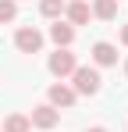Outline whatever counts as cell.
Returning a JSON list of instances; mask_svg holds the SVG:
<instances>
[{
  "label": "cell",
  "mask_w": 128,
  "mask_h": 132,
  "mask_svg": "<svg viewBox=\"0 0 128 132\" xmlns=\"http://www.w3.org/2000/svg\"><path fill=\"white\" fill-rule=\"evenodd\" d=\"M121 43L128 46V25H121Z\"/></svg>",
  "instance_id": "13"
},
{
  "label": "cell",
  "mask_w": 128,
  "mask_h": 132,
  "mask_svg": "<svg viewBox=\"0 0 128 132\" xmlns=\"http://www.w3.org/2000/svg\"><path fill=\"white\" fill-rule=\"evenodd\" d=\"M50 39H53L57 46H71L75 29H71V25H64V22H57V25H50Z\"/></svg>",
  "instance_id": "9"
},
{
  "label": "cell",
  "mask_w": 128,
  "mask_h": 132,
  "mask_svg": "<svg viewBox=\"0 0 128 132\" xmlns=\"http://www.w3.org/2000/svg\"><path fill=\"white\" fill-rule=\"evenodd\" d=\"M96 18H103V22H114L117 18V0H93V7H89Z\"/></svg>",
  "instance_id": "8"
},
{
  "label": "cell",
  "mask_w": 128,
  "mask_h": 132,
  "mask_svg": "<svg viewBox=\"0 0 128 132\" xmlns=\"http://www.w3.org/2000/svg\"><path fill=\"white\" fill-rule=\"evenodd\" d=\"M14 46H18L21 54H39L43 50V32L32 29V25H21L18 32H14Z\"/></svg>",
  "instance_id": "2"
},
{
  "label": "cell",
  "mask_w": 128,
  "mask_h": 132,
  "mask_svg": "<svg viewBox=\"0 0 128 132\" xmlns=\"http://www.w3.org/2000/svg\"><path fill=\"white\" fill-rule=\"evenodd\" d=\"M29 121H32L36 129H53V125L61 121V111H57V107H50V104H39V107H32Z\"/></svg>",
  "instance_id": "4"
},
{
  "label": "cell",
  "mask_w": 128,
  "mask_h": 132,
  "mask_svg": "<svg viewBox=\"0 0 128 132\" xmlns=\"http://www.w3.org/2000/svg\"><path fill=\"white\" fill-rule=\"evenodd\" d=\"M75 104V89L57 82V86H50V107H71Z\"/></svg>",
  "instance_id": "6"
},
{
  "label": "cell",
  "mask_w": 128,
  "mask_h": 132,
  "mask_svg": "<svg viewBox=\"0 0 128 132\" xmlns=\"http://www.w3.org/2000/svg\"><path fill=\"white\" fill-rule=\"evenodd\" d=\"M39 11L46 14V18H57L64 11V0H39Z\"/></svg>",
  "instance_id": "11"
},
{
  "label": "cell",
  "mask_w": 128,
  "mask_h": 132,
  "mask_svg": "<svg viewBox=\"0 0 128 132\" xmlns=\"http://www.w3.org/2000/svg\"><path fill=\"white\" fill-rule=\"evenodd\" d=\"M29 129H32L29 114H11V118L4 121V132H29Z\"/></svg>",
  "instance_id": "10"
},
{
  "label": "cell",
  "mask_w": 128,
  "mask_h": 132,
  "mask_svg": "<svg viewBox=\"0 0 128 132\" xmlns=\"http://www.w3.org/2000/svg\"><path fill=\"white\" fill-rule=\"evenodd\" d=\"M64 14H68L71 29H75V25H85L89 18H93V11H89V4H85V0H71V4L64 7Z\"/></svg>",
  "instance_id": "5"
},
{
  "label": "cell",
  "mask_w": 128,
  "mask_h": 132,
  "mask_svg": "<svg viewBox=\"0 0 128 132\" xmlns=\"http://www.w3.org/2000/svg\"><path fill=\"white\" fill-rule=\"evenodd\" d=\"M75 68H78V61H75V54H71L68 46H57V54H50V71H53L57 79L71 75Z\"/></svg>",
  "instance_id": "3"
},
{
  "label": "cell",
  "mask_w": 128,
  "mask_h": 132,
  "mask_svg": "<svg viewBox=\"0 0 128 132\" xmlns=\"http://www.w3.org/2000/svg\"><path fill=\"white\" fill-rule=\"evenodd\" d=\"M85 132H107V129H103V125H96V129H85Z\"/></svg>",
  "instance_id": "14"
},
{
  "label": "cell",
  "mask_w": 128,
  "mask_h": 132,
  "mask_svg": "<svg viewBox=\"0 0 128 132\" xmlns=\"http://www.w3.org/2000/svg\"><path fill=\"white\" fill-rule=\"evenodd\" d=\"M18 18V4L14 0H0V22H14Z\"/></svg>",
  "instance_id": "12"
},
{
  "label": "cell",
  "mask_w": 128,
  "mask_h": 132,
  "mask_svg": "<svg viewBox=\"0 0 128 132\" xmlns=\"http://www.w3.org/2000/svg\"><path fill=\"white\" fill-rule=\"evenodd\" d=\"M71 79H75V86H71V89H75V96H96V93H100V82H103L96 68H85V64L75 68Z\"/></svg>",
  "instance_id": "1"
},
{
  "label": "cell",
  "mask_w": 128,
  "mask_h": 132,
  "mask_svg": "<svg viewBox=\"0 0 128 132\" xmlns=\"http://www.w3.org/2000/svg\"><path fill=\"white\" fill-rule=\"evenodd\" d=\"M125 71H128V61H125Z\"/></svg>",
  "instance_id": "15"
},
{
  "label": "cell",
  "mask_w": 128,
  "mask_h": 132,
  "mask_svg": "<svg viewBox=\"0 0 128 132\" xmlns=\"http://www.w3.org/2000/svg\"><path fill=\"white\" fill-rule=\"evenodd\" d=\"M93 61H96L100 68H110V64H117V50H114L110 43H96L93 46Z\"/></svg>",
  "instance_id": "7"
}]
</instances>
